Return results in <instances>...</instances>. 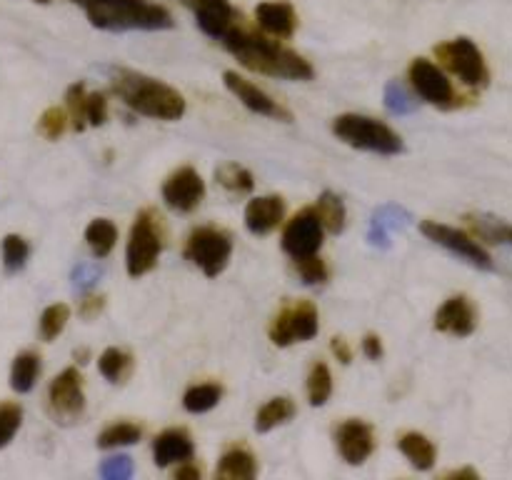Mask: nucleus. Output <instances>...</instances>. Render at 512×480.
Listing matches in <instances>:
<instances>
[{
    "mask_svg": "<svg viewBox=\"0 0 512 480\" xmlns=\"http://www.w3.org/2000/svg\"><path fill=\"white\" fill-rule=\"evenodd\" d=\"M220 43L240 60V65L255 70V73L285 80H310L315 75L308 60L280 45L278 40L268 38V33H255L253 28H245L243 23L233 25L220 38Z\"/></svg>",
    "mask_w": 512,
    "mask_h": 480,
    "instance_id": "obj_1",
    "label": "nucleus"
},
{
    "mask_svg": "<svg viewBox=\"0 0 512 480\" xmlns=\"http://www.w3.org/2000/svg\"><path fill=\"white\" fill-rule=\"evenodd\" d=\"M113 93L135 113L155 120H178L185 115V98L175 88L135 70L118 68L110 73Z\"/></svg>",
    "mask_w": 512,
    "mask_h": 480,
    "instance_id": "obj_2",
    "label": "nucleus"
},
{
    "mask_svg": "<svg viewBox=\"0 0 512 480\" xmlns=\"http://www.w3.org/2000/svg\"><path fill=\"white\" fill-rule=\"evenodd\" d=\"M88 15L90 25L100 30H165L173 18L163 5L148 0H70Z\"/></svg>",
    "mask_w": 512,
    "mask_h": 480,
    "instance_id": "obj_3",
    "label": "nucleus"
},
{
    "mask_svg": "<svg viewBox=\"0 0 512 480\" xmlns=\"http://www.w3.org/2000/svg\"><path fill=\"white\" fill-rule=\"evenodd\" d=\"M333 133L345 145H350V148L368 150V153L378 155L403 153V140H400V135L385 123H380V120L368 118V115H338L333 120Z\"/></svg>",
    "mask_w": 512,
    "mask_h": 480,
    "instance_id": "obj_4",
    "label": "nucleus"
},
{
    "mask_svg": "<svg viewBox=\"0 0 512 480\" xmlns=\"http://www.w3.org/2000/svg\"><path fill=\"white\" fill-rule=\"evenodd\" d=\"M160 250H163V235H160L158 218L150 210H143L130 228L128 253H125L128 275L140 278V275L150 273L158 263Z\"/></svg>",
    "mask_w": 512,
    "mask_h": 480,
    "instance_id": "obj_5",
    "label": "nucleus"
},
{
    "mask_svg": "<svg viewBox=\"0 0 512 480\" xmlns=\"http://www.w3.org/2000/svg\"><path fill=\"white\" fill-rule=\"evenodd\" d=\"M230 253H233V240L225 230L218 228H195L185 243V258L198 265L208 278L223 273Z\"/></svg>",
    "mask_w": 512,
    "mask_h": 480,
    "instance_id": "obj_6",
    "label": "nucleus"
},
{
    "mask_svg": "<svg viewBox=\"0 0 512 480\" xmlns=\"http://www.w3.org/2000/svg\"><path fill=\"white\" fill-rule=\"evenodd\" d=\"M435 55H438L440 63H443L450 73L458 75L465 85H473V88L488 85V65H485L480 48L470 38L448 40V43L435 48Z\"/></svg>",
    "mask_w": 512,
    "mask_h": 480,
    "instance_id": "obj_7",
    "label": "nucleus"
},
{
    "mask_svg": "<svg viewBox=\"0 0 512 480\" xmlns=\"http://www.w3.org/2000/svg\"><path fill=\"white\" fill-rule=\"evenodd\" d=\"M318 335V310L310 300H300L295 305H285L275 320L270 323V340L280 348L293 343H305V340Z\"/></svg>",
    "mask_w": 512,
    "mask_h": 480,
    "instance_id": "obj_8",
    "label": "nucleus"
},
{
    "mask_svg": "<svg viewBox=\"0 0 512 480\" xmlns=\"http://www.w3.org/2000/svg\"><path fill=\"white\" fill-rule=\"evenodd\" d=\"M48 410L55 423L70 425L83 415L85 393L78 368H65L48 388Z\"/></svg>",
    "mask_w": 512,
    "mask_h": 480,
    "instance_id": "obj_9",
    "label": "nucleus"
},
{
    "mask_svg": "<svg viewBox=\"0 0 512 480\" xmlns=\"http://www.w3.org/2000/svg\"><path fill=\"white\" fill-rule=\"evenodd\" d=\"M420 230H423V235H428L433 243L443 245L445 250H450L453 255L463 258L465 263L475 265V268H480V270L495 268L493 258H490L488 250H485L478 240L470 238L468 233H463V230L450 228V225L438 223V220H425V223L420 225Z\"/></svg>",
    "mask_w": 512,
    "mask_h": 480,
    "instance_id": "obj_10",
    "label": "nucleus"
},
{
    "mask_svg": "<svg viewBox=\"0 0 512 480\" xmlns=\"http://www.w3.org/2000/svg\"><path fill=\"white\" fill-rule=\"evenodd\" d=\"M408 75L415 93H418L425 103L438 105V108H455V105H460V98L458 93H455L453 83L448 80V75H445L438 65L430 63V60H413Z\"/></svg>",
    "mask_w": 512,
    "mask_h": 480,
    "instance_id": "obj_11",
    "label": "nucleus"
},
{
    "mask_svg": "<svg viewBox=\"0 0 512 480\" xmlns=\"http://www.w3.org/2000/svg\"><path fill=\"white\" fill-rule=\"evenodd\" d=\"M323 220H320L318 210L305 208L295 215L288 223L283 233V248L290 258H308L315 255L323 245Z\"/></svg>",
    "mask_w": 512,
    "mask_h": 480,
    "instance_id": "obj_12",
    "label": "nucleus"
},
{
    "mask_svg": "<svg viewBox=\"0 0 512 480\" xmlns=\"http://www.w3.org/2000/svg\"><path fill=\"white\" fill-rule=\"evenodd\" d=\"M205 198V183L193 168H180L165 180L163 200L175 213H190Z\"/></svg>",
    "mask_w": 512,
    "mask_h": 480,
    "instance_id": "obj_13",
    "label": "nucleus"
},
{
    "mask_svg": "<svg viewBox=\"0 0 512 480\" xmlns=\"http://www.w3.org/2000/svg\"><path fill=\"white\" fill-rule=\"evenodd\" d=\"M183 5L188 10H193L200 30L215 40L223 38L233 25H238L243 20L238 10L230 5V0H183Z\"/></svg>",
    "mask_w": 512,
    "mask_h": 480,
    "instance_id": "obj_14",
    "label": "nucleus"
},
{
    "mask_svg": "<svg viewBox=\"0 0 512 480\" xmlns=\"http://www.w3.org/2000/svg\"><path fill=\"white\" fill-rule=\"evenodd\" d=\"M223 83H225V88H228L230 93H233L235 98L245 105V108L253 110V113L265 115V118L293 120V115H290L283 105H278V100H273L268 93H265V90H260L258 85H253L250 80L240 78V75L233 73V70H225Z\"/></svg>",
    "mask_w": 512,
    "mask_h": 480,
    "instance_id": "obj_15",
    "label": "nucleus"
},
{
    "mask_svg": "<svg viewBox=\"0 0 512 480\" xmlns=\"http://www.w3.org/2000/svg\"><path fill=\"white\" fill-rule=\"evenodd\" d=\"M478 328V310L465 295L445 300L443 308L435 313V330L455 335V338H468Z\"/></svg>",
    "mask_w": 512,
    "mask_h": 480,
    "instance_id": "obj_16",
    "label": "nucleus"
},
{
    "mask_svg": "<svg viewBox=\"0 0 512 480\" xmlns=\"http://www.w3.org/2000/svg\"><path fill=\"white\" fill-rule=\"evenodd\" d=\"M338 450L348 465H363L375 450L373 428L363 420H345L335 433Z\"/></svg>",
    "mask_w": 512,
    "mask_h": 480,
    "instance_id": "obj_17",
    "label": "nucleus"
},
{
    "mask_svg": "<svg viewBox=\"0 0 512 480\" xmlns=\"http://www.w3.org/2000/svg\"><path fill=\"white\" fill-rule=\"evenodd\" d=\"M285 200L280 195H263V198L250 200L245 208V225L253 235H268L283 223Z\"/></svg>",
    "mask_w": 512,
    "mask_h": 480,
    "instance_id": "obj_18",
    "label": "nucleus"
},
{
    "mask_svg": "<svg viewBox=\"0 0 512 480\" xmlns=\"http://www.w3.org/2000/svg\"><path fill=\"white\" fill-rule=\"evenodd\" d=\"M255 20L263 28V33L273 38H290L298 28V13L290 3L275 0V3H260L255 10Z\"/></svg>",
    "mask_w": 512,
    "mask_h": 480,
    "instance_id": "obj_19",
    "label": "nucleus"
},
{
    "mask_svg": "<svg viewBox=\"0 0 512 480\" xmlns=\"http://www.w3.org/2000/svg\"><path fill=\"white\" fill-rule=\"evenodd\" d=\"M193 440L183 428H170L155 438L153 458L158 468H168L173 463H185L193 458Z\"/></svg>",
    "mask_w": 512,
    "mask_h": 480,
    "instance_id": "obj_20",
    "label": "nucleus"
},
{
    "mask_svg": "<svg viewBox=\"0 0 512 480\" xmlns=\"http://www.w3.org/2000/svg\"><path fill=\"white\" fill-rule=\"evenodd\" d=\"M410 213L403 210L400 205H383V208L375 210L373 220H370V243L380 245V248H388L390 245V235L395 230H403L405 225H410Z\"/></svg>",
    "mask_w": 512,
    "mask_h": 480,
    "instance_id": "obj_21",
    "label": "nucleus"
},
{
    "mask_svg": "<svg viewBox=\"0 0 512 480\" xmlns=\"http://www.w3.org/2000/svg\"><path fill=\"white\" fill-rule=\"evenodd\" d=\"M220 480H250L258 475V460L250 450L245 448H230L228 453L220 458L218 470H215Z\"/></svg>",
    "mask_w": 512,
    "mask_h": 480,
    "instance_id": "obj_22",
    "label": "nucleus"
},
{
    "mask_svg": "<svg viewBox=\"0 0 512 480\" xmlns=\"http://www.w3.org/2000/svg\"><path fill=\"white\" fill-rule=\"evenodd\" d=\"M398 448L410 460V465L418 470H430L435 465V458H438V450L423 433H405L398 440Z\"/></svg>",
    "mask_w": 512,
    "mask_h": 480,
    "instance_id": "obj_23",
    "label": "nucleus"
},
{
    "mask_svg": "<svg viewBox=\"0 0 512 480\" xmlns=\"http://www.w3.org/2000/svg\"><path fill=\"white\" fill-rule=\"evenodd\" d=\"M465 220H468V225L473 228V233L478 235L480 240H485V243L512 245V225L505 223V220L483 213H473Z\"/></svg>",
    "mask_w": 512,
    "mask_h": 480,
    "instance_id": "obj_24",
    "label": "nucleus"
},
{
    "mask_svg": "<svg viewBox=\"0 0 512 480\" xmlns=\"http://www.w3.org/2000/svg\"><path fill=\"white\" fill-rule=\"evenodd\" d=\"M40 375V355L33 350H25V353L15 355L13 368H10V388L15 393H28L33 390L35 380Z\"/></svg>",
    "mask_w": 512,
    "mask_h": 480,
    "instance_id": "obj_25",
    "label": "nucleus"
},
{
    "mask_svg": "<svg viewBox=\"0 0 512 480\" xmlns=\"http://www.w3.org/2000/svg\"><path fill=\"white\" fill-rule=\"evenodd\" d=\"M295 415V403L290 398H273L258 410L255 415V430L258 433H268V430L278 428V425L288 423Z\"/></svg>",
    "mask_w": 512,
    "mask_h": 480,
    "instance_id": "obj_26",
    "label": "nucleus"
},
{
    "mask_svg": "<svg viewBox=\"0 0 512 480\" xmlns=\"http://www.w3.org/2000/svg\"><path fill=\"white\" fill-rule=\"evenodd\" d=\"M85 240H88L95 258H108L110 250L115 248V240H118V228H115L113 220L98 218L85 230Z\"/></svg>",
    "mask_w": 512,
    "mask_h": 480,
    "instance_id": "obj_27",
    "label": "nucleus"
},
{
    "mask_svg": "<svg viewBox=\"0 0 512 480\" xmlns=\"http://www.w3.org/2000/svg\"><path fill=\"white\" fill-rule=\"evenodd\" d=\"M223 398V388L215 383H203V385H193L188 393L183 395V405L188 413H208L213 410L215 405L220 403Z\"/></svg>",
    "mask_w": 512,
    "mask_h": 480,
    "instance_id": "obj_28",
    "label": "nucleus"
},
{
    "mask_svg": "<svg viewBox=\"0 0 512 480\" xmlns=\"http://www.w3.org/2000/svg\"><path fill=\"white\" fill-rule=\"evenodd\" d=\"M98 368L103 373V378H108L110 383H125V378L133 370V358H130L125 350L108 348L98 360Z\"/></svg>",
    "mask_w": 512,
    "mask_h": 480,
    "instance_id": "obj_29",
    "label": "nucleus"
},
{
    "mask_svg": "<svg viewBox=\"0 0 512 480\" xmlns=\"http://www.w3.org/2000/svg\"><path fill=\"white\" fill-rule=\"evenodd\" d=\"M215 180H218L225 190H230V193H235V195L250 193L255 185L250 170H245L243 165H238V163L220 165V168L215 170Z\"/></svg>",
    "mask_w": 512,
    "mask_h": 480,
    "instance_id": "obj_30",
    "label": "nucleus"
},
{
    "mask_svg": "<svg viewBox=\"0 0 512 480\" xmlns=\"http://www.w3.org/2000/svg\"><path fill=\"white\" fill-rule=\"evenodd\" d=\"M315 210H318L320 220H323V225L330 230V233H343V228H345V205H343V200H340V195L325 190V193L318 198V205H315Z\"/></svg>",
    "mask_w": 512,
    "mask_h": 480,
    "instance_id": "obj_31",
    "label": "nucleus"
},
{
    "mask_svg": "<svg viewBox=\"0 0 512 480\" xmlns=\"http://www.w3.org/2000/svg\"><path fill=\"white\" fill-rule=\"evenodd\" d=\"M330 393H333V375H330V368L325 363H315L308 375L310 405L320 408V405L328 403Z\"/></svg>",
    "mask_w": 512,
    "mask_h": 480,
    "instance_id": "obj_32",
    "label": "nucleus"
},
{
    "mask_svg": "<svg viewBox=\"0 0 512 480\" xmlns=\"http://www.w3.org/2000/svg\"><path fill=\"white\" fill-rule=\"evenodd\" d=\"M140 435H143V430L135 423H113L98 435V448L108 450L118 448V445H133L138 443Z\"/></svg>",
    "mask_w": 512,
    "mask_h": 480,
    "instance_id": "obj_33",
    "label": "nucleus"
},
{
    "mask_svg": "<svg viewBox=\"0 0 512 480\" xmlns=\"http://www.w3.org/2000/svg\"><path fill=\"white\" fill-rule=\"evenodd\" d=\"M68 318H70V308L65 303L48 305V308L43 310V315H40V338L43 340L58 338V335L63 333L65 325H68Z\"/></svg>",
    "mask_w": 512,
    "mask_h": 480,
    "instance_id": "obj_34",
    "label": "nucleus"
},
{
    "mask_svg": "<svg viewBox=\"0 0 512 480\" xmlns=\"http://www.w3.org/2000/svg\"><path fill=\"white\" fill-rule=\"evenodd\" d=\"M30 255L28 240L20 235H5L3 238V265L8 273H18Z\"/></svg>",
    "mask_w": 512,
    "mask_h": 480,
    "instance_id": "obj_35",
    "label": "nucleus"
},
{
    "mask_svg": "<svg viewBox=\"0 0 512 480\" xmlns=\"http://www.w3.org/2000/svg\"><path fill=\"white\" fill-rule=\"evenodd\" d=\"M85 100H88V93H85L83 83L70 85L68 93H65V105H68V118L73 130H85L88 125V118H85Z\"/></svg>",
    "mask_w": 512,
    "mask_h": 480,
    "instance_id": "obj_36",
    "label": "nucleus"
},
{
    "mask_svg": "<svg viewBox=\"0 0 512 480\" xmlns=\"http://www.w3.org/2000/svg\"><path fill=\"white\" fill-rule=\"evenodd\" d=\"M23 423V408L18 403H0V448L15 438Z\"/></svg>",
    "mask_w": 512,
    "mask_h": 480,
    "instance_id": "obj_37",
    "label": "nucleus"
},
{
    "mask_svg": "<svg viewBox=\"0 0 512 480\" xmlns=\"http://www.w3.org/2000/svg\"><path fill=\"white\" fill-rule=\"evenodd\" d=\"M385 105H388L390 113L408 115L418 108V100L408 93V88H405V85L395 83L393 80V83H388V88H385Z\"/></svg>",
    "mask_w": 512,
    "mask_h": 480,
    "instance_id": "obj_38",
    "label": "nucleus"
},
{
    "mask_svg": "<svg viewBox=\"0 0 512 480\" xmlns=\"http://www.w3.org/2000/svg\"><path fill=\"white\" fill-rule=\"evenodd\" d=\"M68 113L63 108H48L38 120V133L43 135L45 140H58L60 135L68 130Z\"/></svg>",
    "mask_w": 512,
    "mask_h": 480,
    "instance_id": "obj_39",
    "label": "nucleus"
},
{
    "mask_svg": "<svg viewBox=\"0 0 512 480\" xmlns=\"http://www.w3.org/2000/svg\"><path fill=\"white\" fill-rule=\"evenodd\" d=\"M295 270L308 285H320L328 280V265L318 258V253L308 255V258H295Z\"/></svg>",
    "mask_w": 512,
    "mask_h": 480,
    "instance_id": "obj_40",
    "label": "nucleus"
},
{
    "mask_svg": "<svg viewBox=\"0 0 512 480\" xmlns=\"http://www.w3.org/2000/svg\"><path fill=\"white\" fill-rule=\"evenodd\" d=\"M100 475L105 480H125L133 475V460L128 455H118V458H108L100 465Z\"/></svg>",
    "mask_w": 512,
    "mask_h": 480,
    "instance_id": "obj_41",
    "label": "nucleus"
},
{
    "mask_svg": "<svg viewBox=\"0 0 512 480\" xmlns=\"http://www.w3.org/2000/svg\"><path fill=\"white\" fill-rule=\"evenodd\" d=\"M85 118H88V125L98 128L108 120V100H105L103 93H88V100H85Z\"/></svg>",
    "mask_w": 512,
    "mask_h": 480,
    "instance_id": "obj_42",
    "label": "nucleus"
},
{
    "mask_svg": "<svg viewBox=\"0 0 512 480\" xmlns=\"http://www.w3.org/2000/svg\"><path fill=\"white\" fill-rule=\"evenodd\" d=\"M98 278H100V268L95 263L78 265L73 273V283L78 285V288H90V285H93Z\"/></svg>",
    "mask_w": 512,
    "mask_h": 480,
    "instance_id": "obj_43",
    "label": "nucleus"
},
{
    "mask_svg": "<svg viewBox=\"0 0 512 480\" xmlns=\"http://www.w3.org/2000/svg\"><path fill=\"white\" fill-rule=\"evenodd\" d=\"M103 305H105V298H103V295H88V298L80 300L78 313L83 315L85 320H90V318H95V315H98L100 310H103Z\"/></svg>",
    "mask_w": 512,
    "mask_h": 480,
    "instance_id": "obj_44",
    "label": "nucleus"
},
{
    "mask_svg": "<svg viewBox=\"0 0 512 480\" xmlns=\"http://www.w3.org/2000/svg\"><path fill=\"white\" fill-rule=\"evenodd\" d=\"M363 353L368 355L370 360H380L383 358V343H380V338L378 335H365V340H363Z\"/></svg>",
    "mask_w": 512,
    "mask_h": 480,
    "instance_id": "obj_45",
    "label": "nucleus"
},
{
    "mask_svg": "<svg viewBox=\"0 0 512 480\" xmlns=\"http://www.w3.org/2000/svg\"><path fill=\"white\" fill-rule=\"evenodd\" d=\"M330 348H333L335 358H338L340 363L348 365L350 360H353V350H350L348 340H345V338H333V343H330Z\"/></svg>",
    "mask_w": 512,
    "mask_h": 480,
    "instance_id": "obj_46",
    "label": "nucleus"
},
{
    "mask_svg": "<svg viewBox=\"0 0 512 480\" xmlns=\"http://www.w3.org/2000/svg\"><path fill=\"white\" fill-rule=\"evenodd\" d=\"M175 478H178V480H198L200 478V468H198V465H193V463H188V460H185V463L180 465L178 470H175Z\"/></svg>",
    "mask_w": 512,
    "mask_h": 480,
    "instance_id": "obj_47",
    "label": "nucleus"
},
{
    "mask_svg": "<svg viewBox=\"0 0 512 480\" xmlns=\"http://www.w3.org/2000/svg\"><path fill=\"white\" fill-rule=\"evenodd\" d=\"M448 478H473V480H478V473H475L473 468H463V470H453V473H448Z\"/></svg>",
    "mask_w": 512,
    "mask_h": 480,
    "instance_id": "obj_48",
    "label": "nucleus"
}]
</instances>
